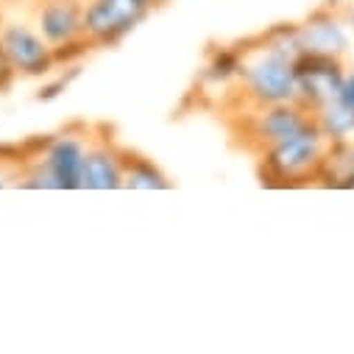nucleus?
<instances>
[{"instance_id":"f257e3e1","label":"nucleus","mask_w":354,"mask_h":354,"mask_svg":"<svg viewBox=\"0 0 354 354\" xmlns=\"http://www.w3.org/2000/svg\"><path fill=\"white\" fill-rule=\"evenodd\" d=\"M304 50L299 23L274 26L240 48L243 64L237 84L232 86L240 109H257L296 101V59Z\"/></svg>"},{"instance_id":"f03ea898","label":"nucleus","mask_w":354,"mask_h":354,"mask_svg":"<svg viewBox=\"0 0 354 354\" xmlns=\"http://www.w3.org/2000/svg\"><path fill=\"white\" fill-rule=\"evenodd\" d=\"M332 148H335V142L318 129V123H313L304 131L257 153L259 182L268 185V187L313 185L321 179Z\"/></svg>"},{"instance_id":"7ed1b4c3","label":"nucleus","mask_w":354,"mask_h":354,"mask_svg":"<svg viewBox=\"0 0 354 354\" xmlns=\"http://www.w3.org/2000/svg\"><path fill=\"white\" fill-rule=\"evenodd\" d=\"M90 129H64L39 142L37 153H28L20 187L34 190H81L84 153Z\"/></svg>"},{"instance_id":"20e7f679","label":"nucleus","mask_w":354,"mask_h":354,"mask_svg":"<svg viewBox=\"0 0 354 354\" xmlns=\"http://www.w3.org/2000/svg\"><path fill=\"white\" fill-rule=\"evenodd\" d=\"M84 9L86 0H28L26 3V17L48 39L59 64L93 50L84 34Z\"/></svg>"},{"instance_id":"39448f33","label":"nucleus","mask_w":354,"mask_h":354,"mask_svg":"<svg viewBox=\"0 0 354 354\" xmlns=\"http://www.w3.org/2000/svg\"><path fill=\"white\" fill-rule=\"evenodd\" d=\"M313 123H315V115L307 106H301L299 101H285V104L257 106V109H240L234 137H240L243 148L257 156L265 148L304 131Z\"/></svg>"},{"instance_id":"423d86ee","label":"nucleus","mask_w":354,"mask_h":354,"mask_svg":"<svg viewBox=\"0 0 354 354\" xmlns=\"http://www.w3.org/2000/svg\"><path fill=\"white\" fill-rule=\"evenodd\" d=\"M0 45L12 59L17 75L26 78H42L59 64L53 48L28 17L0 15Z\"/></svg>"},{"instance_id":"0eeeda50","label":"nucleus","mask_w":354,"mask_h":354,"mask_svg":"<svg viewBox=\"0 0 354 354\" xmlns=\"http://www.w3.org/2000/svg\"><path fill=\"white\" fill-rule=\"evenodd\" d=\"M346 73V56L301 50L296 59V101L315 115L340 93Z\"/></svg>"},{"instance_id":"6e6552de","label":"nucleus","mask_w":354,"mask_h":354,"mask_svg":"<svg viewBox=\"0 0 354 354\" xmlns=\"http://www.w3.org/2000/svg\"><path fill=\"white\" fill-rule=\"evenodd\" d=\"M151 12L131 0H86L84 34L93 48H106L123 42Z\"/></svg>"},{"instance_id":"1a4fd4ad","label":"nucleus","mask_w":354,"mask_h":354,"mask_svg":"<svg viewBox=\"0 0 354 354\" xmlns=\"http://www.w3.org/2000/svg\"><path fill=\"white\" fill-rule=\"evenodd\" d=\"M123 156L120 148L106 126L90 129V142L84 153L81 170V190H118L123 187Z\"/></svg>"},{"instance_id":"9d476101","label":"nucleus","mask_w":354,"mask_h":354,"mask_svg":"<svg viewBox=\"0 0 354 354\" xmlns=\"http://www.w3.org/2000/svg\"><path fill=\"white\" fill-rule=\"evenodd\" d=\"M299 34H301L304 50L335 53V56H346L348 53L346 20L332 9H315L304 23H299Z\"/></svg>"},{"instance_id":"9b49d317","label":"nucleus","mask_w":354,"mask_h":354,"mask_svg":"<svg viewBox=\"0 0 354 354\" xmlns=\"http://www.w3.org/2000/svg\"><path fill=\"white\" fill-rule=\"evenodd\" d=\"M123 187H129V190H170L173 182L167 179V173L153 159L126 148V156H123Z\"/></svg>"},{"instance_id":"f8f14e48","label":"nucleus","mask_w":354,"mask_h":354,"mask_svg":"<svg viewBox=\"0 0 354 354\" xmlns=\"http://www.w3.org/2000/svg\"><path fill=\"white\" fill-rule=\"evenodd\" d=\"M9 148H0V190L9 187V185H17L20 187V179H23V170H26V162H28V153L17 151L15 156H6Z\"/></svg>"},{"instance_id":"ddd939ff","label":"nucleus","mask_w":354,"mask_h":354,"mask_svg":"<svg viewBox=\"0 0 354 354\" xmlns=\"http://www.w3.org/2000/svg\"><path fill=\"white\" fill-rule=\"evenodd\" d=\"M335 101L340 104V109L348 115V120L354 123V70L346 73L343 78V86H340V93L335 95Z\"/></svg>"},{"instance_id":"4468645a","label":"nucleus","mask_w":354,"mask_h":354,"mask_svg":"<svg viewBox=\"0 0 354 354\" xmlns=\"http://www.w3.org/2000/svg\"><path fill=\"white\" fill-rule=\"evenodd\" d=\"M15 78H17V70H15L12 59L6 56L3 45H0V93H3V90H9V86L15 84Z\"/></svg>"},{"instance_id":"2eb2a0df","label":"nucleus","mask_w":354,"mask_h":354,"mask_svg":"<svg viewBox=\"0 0 354 354\" xmlns=\"http://www.w3.org/2000/svg\"><path fill=\"white\" fill-rule=\"evenodd\" d=\"M351 28H354V15H351Z\"/></svg>"}]
</instances>
